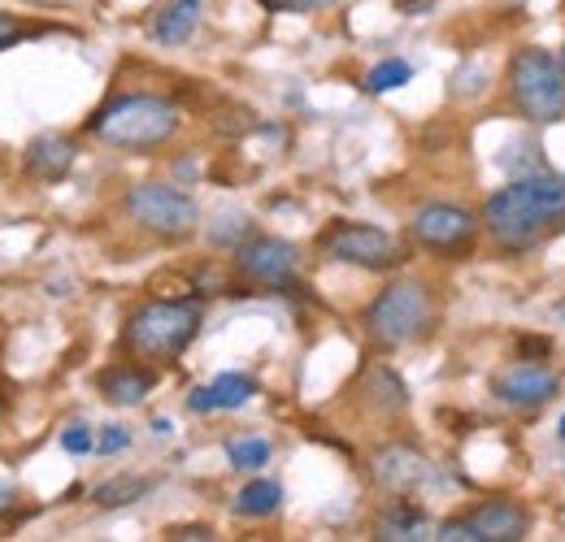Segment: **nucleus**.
I'll list each match as a JSON object with an SVG mask.
<instances>
[{
	"label": "nucleus",
	"mask_w": 565,
	"mask_h": 542,
	"mask_svg": "<svg viewBox=\"0 0 565 542\" xmlns=\"http://www.w3.org/2000/svg\"><path fill=\"white\" fill-rule=\"evenodd\" d=\"M479 221L500 252H531L557 221H565V174H531L500 187L488 196Z\"/></svg>",
	"instance_id": "obj_1"
},
{
	"label": "nucleus",
	"mask_w": 565,
	"mask_h": 542,
	"mask_svg": "<svg viewBox=\"0 0 565 542\" xmlns=\"http://www.w3.org/2000/svg\"><path fill=\"white\" fill-rule=\"evenodd\" d=\"M196 335H201V304L196 300H148L127 317L122 347L140 360L170 365L192 347Z\"/></svg>",
	"instance_id": "obj_2"
},
{
	"label": "nucleus",
	"mask_w": 565,
	"mask_h": 542,
	"mask_svg": "<svg viewBox=\"0 0 565 542\" xmlns=\"http://www.w3.org/2000/svg\"><path fill=\"white\" fill-rule=\"evenodd\" d=\"M174 131H179V109L161 96H122L92 118V136L127 152L161 148L174 139Z\"/></svg>",
	"instance_id": "obj_3"
},
{
	"label": "nucleus",
	"mask_w": 565,
	"mask_h": 542,
	"mask_svg": "<svg viewBox=\"0 0 565 542\" xmlns=\"http://www.w3.org/2000/svg\"><path fill=\"white\" fill-rule=\"evenodd\" d=\"M430 313H435V304H430L426 282H418V278H396L365 308V335L379 343V347H387V351L409 347V343H418L430 330Z\"/></svg>",
	"instance_id": "obj_4"
},
{
	"label": "nucleus",
	"mask_w": 565,
	"mask_h": 542,
	"mask_svg": "<svg viewBox=\"0 0 565 542\" xmlns=\"http://www.w3.org/2000/svg\"><path fill=\"white\" fill-rule=\"evenodd\" d=\"M509 96L522 118L531 122H562L565 118V69L562 57L544 48H518L509 62Z\"/></svg>",
	"instance_id": "obj_5"
},
{
	"label": "nucleus",
	"mask_w": 565,
	"mask_h": 542,
	"mask_svg": "<svg viewBox=\"0 0 565 542\" xmlns=\"http://www.w3.org/2000/svg\"><path fill=\"white\" fill-rule=\"evenodd\" d=\"M409 235H414V243L426 248L430 257L457 261V257H470V252H475V243H479V221H475V213L461 208V204L435 200V204H423V208L414 213Z\"/></svg>",
	"instance_id": "obj_6"
},
{
	"label": "nucleus",
	"mask_w": 565,
	"mask_h": 542,
	"mask_svg": "<svg viewBox=\"0 0 565 542\" xmlns=\"http://www.w3.org/2000/svg\"><path fill=\"white\" fill-rule=\"evenodd\" d=\"M318 248L331 257V261H344V265H356V270H370V273H383V270H396L405 261V248L379 230V226H361V221H335L322 230Z\"/></svg>",
	"instance_id": "obj_7"
},
{
	"label": "nucleus",
	"mask_w": 565,
	"mask_h": 542,
	"mask_svg": "<svg viewBox=\"0 0 565 542\" xmlns=\"http://www.w3.org/2000/svg\"><path fill=\"white\" fill-rule=\"evenodd\" d=\"M127 213L131 221L143 226L148 235L157 239H183L196 230L201 221V208L192 196H183L179 187H166V183H140L131 196H127Z\"/></svg>",
	"instance_id": "obj_8"
},
{
	"label": "nucleus",
	"mask_w": 565,
	"mask_h": 542,
	"mask_svg": "<svg viewBox=\"0 0 565 542\" xmlns=\"http://www.w3.org/2000/svg\"><path fill=\"white\" fill-rule=\"evenodd\" d=\"M300 270V248L275 239V235H248L239 248H235V273L253 286H275L287 291L291 278Z\"/></svg>",
	"instance_id": "obj_9"
},
{
	"label": "nucleus",
	"mask_w": 565,
	"mask_h": 542,
	"mask_svg": "<svg viewBox=\"0 0 565 542\" xmlns=\"http://www.w3.org/2000/svg\"><path fill=\"white\" fill-rule=\"evenodd\" d=\"M557 373L544 369V365H513V369H500L492 382V395L509 408H540L557 395Z\"/></svg>",
	"instance_id": "obj_10"
},
{
	"label": "nucleus",
	"mask_w": 565,
	"mask_h": 542,
	"mask_svg": "<svg viewBox=\"0 0 565 542\" xmlns=\"http://www.w3.org/2000/svg\"><path fill=\"white\" fill-rule=\"evenodd\" d=\"M370 474H374V481H379L383 490H392V495H409V490H418L426 477H430V465H426V456L418 452V447H409V443H392V447L374 452Z\"/></svg>",
	"instance_id": "obj_11"
},
{
	"label": "nucleus",
	"mask_w": 565,
	"mask_h": 542,
	"mask_svg": "<svg viewBox=\"0 0 565 542\" xmlns=\"http://www.w3.org/2000/svg\"><path fill=\"white\" fill-rule=\"evenodd\" d=\"M470 521L479 525V539L483 542H522L531 530V517L513 503V499H488L470 512Z\"/></svg>",
	"instance_id": "obj_12"
},
{
	"label": "nucleus",
	"mask_w": 565,
	"mask_h": 542,
	"mask_svg": "<svg viewBox=\"0 0 565 542\" xmlns=\"http://www.w3.org/2000/svg\"><path fill=\"white\" fill-rule=\"evenodd\" d=\"M74 143L66 136H40L26 143V174L40 178V183H57L66 178L74 165Z\"/></svg>",
	"instance_id": "obj_13"
},
{
	"label": "nucleus",
	"mask_w": 565,
	"mask_h": 542,
	"mask_svg": "<svg viewBox=\"0 0 565 542\" xmlns=\"http://www.w3.org/2000/svg\"><path fill=\"white\" fill-rule=\"evenodd\" d=\"M257 395V382L244 378V373H222L213 378L210 387H196L188 395V408L192 412H222V408H244L248 400Z\"/></svg>",
	"instance_id": "obj_14"
},
{
	"label": "nucleus",
	"mask_w": 565,
	"mask_h": 542,
	"mask_svg": "<svg viewBox=\"0 0 565 542\" xmlns=\"http://www.w3.org/2000/svg\"><path fill=\"white\" fill-rule=\"evenodd\" d=\"M148 391H152V373H143L136 365H114V369L100 373V395L118 408L143 404Z\"/></svg>",
	"instance_id": "obj_15"
},
{
	"label": "nucleus",
	"mask_w": 565,
	"mask_h": 542,
	"mask_svg": "<svg viewBox=\"0 0 565 542\" xmlns=\"http://www.w3.org/2000/svg\"><path fill=\"white\" fill-rule=\"evenodd\" d=\"M374 539L379 542H423V539H435V530H430V521H426L423 508L396 503L387 517H379Z\"/></svg>",
	"instance_id": "obj_16"
},
{
	"label": "nucleus",
	"mask_w": 565,
	"mask_h": 542,
	"mask_svg": "<svg viewBox=\"0 0 565 542\" xmlns=\"http://www.w3.org/2000/svg\"><path fill=\"white\" fill-rule=\"evenodd\" d=\"M201 26V0H174L170 9H161V18L152 22V35L161 44H183L192 40Z\"/></svg>",
	"instance_id": "obj_17"
},
{
	"label": "nucleus",
	"mask_w": 565,
	"mask_h": 542,
	"mask_svg": "<svg viewBox=\"0 0 565 542\" xmlns=\"http://www.w3.org/2000/svg\"><path fill=\"white\" fill-rule=\"evenodd\" d=\"M282 503V486L279 481H248L239 495H235V512H244V517H270L275 508Z\"/></svg>",
	"instance_id": "obj_18"
},
{
	"label": "nucleus",
	"mask_w": 565,
	"mask_h": 542,
	"mask_svg": "<svg viewBox=\"0 0 565 542\" xmlns=\"http://www.w3.org/2000/svg\"><path fill=\"white\" fill-rule=\"evenodd\" d=\"M226 460H231V469H239V474H257V469L270 460V443L257 438V434L231 438V443H226Z\"/></svg>",
	"instance_id": "obj_19"
},
{
	"label": "nucleus",
	"mask_w": 565,
	"mask_h": 542,
	"mask_svg": "<svg viewBox=\"0 0 565 542\" xmlns=\"http://www.w3.org/2000/svg\"><path fill=\"white\" fill-rule=\"evenodd\" d=\"M148 495V477H114V481H105V486H96V503L100 508H122V503H136Z\"/></svg>",
	"instance_id": "obj_20"
},
{
	"label": "nucleus",
	"mask_w": 565,
	"mask_h": 542,
	"mask_svg": "<svg viewBox=\"0 0 565 542\" xmlns=\"http://www.w3.org/2000/svg\"><path fill=\"white\" fill-rule=\"evenodd\" d=\"M409 78H414V66L401 62V57H392V62H379V66L365 74V91L383 96V91H392V87H401V83H409Z\"/></svg>",
	"instance_id": "obj_21"
},
{
	"label": "nucleus",
	"mask_w": 565,
	"mask_h": 542,
	"mask_svg": "<svg viewBox=\"0 0 565 542\" xmlns=\"http://www.w3.org/2000/svg\"><path fill=\"white\" fill-rule=\"evenodd\" d=\"M435 539L439 542H483L479 539V525H475L470 517H452V521H444V525L435 530Z\"/></svg>",
	"instance_id": "obj_22"
},
{
	"label": "nucleus",
	"mask_w": 565,
	"mask_h": 542,
	"mask_svg": "<svg viewBox=\"0 0 565 542\" xmlns=\"http://www.w3.org/2000/svg\"><path fill=\"white\" fill-rule=\"evenodd\" d=\"M122 447H131V434H127L122 425H105V434L96 438V452H100V456H114V452H122Z\"/></svg>",
	"instance_id": "obj_23"
},
{
	"label": "nucleus",
	"mask_w": 565,
	"mask_h": 542,
	"mask_svg": "<svg viewBox=\"0 0 565 542\" xmlns=\"http://www.w3.org/2000/svg\"><path fill=\"white\" fill-rule=\"evenodd\" d=\"M62 447H66V452H71V456H83V452H92V447H96V443H92V430H87V425H78V421H74L71 430H66V434H62Z\"/></svg>",
	"instance_id": "obj_24"
},
{
	"label": "nucleus",
	"mask_w": 565,
	"mask_h": 542,
	"mask_svg": "<svg viewBox=\"0 0 565 542\" xmlns=\"http://www.w3.org/2000/svg\"><path fill=\"white\" fill-rule=\"evenodd\" d=\"M262 4L275 9V13H313V9H327L335 0H262Z\"/></svg>",
	"instance_id": "obj_25"
},
{
	"label": "nucleus",
	"mask_w": 565,
	"mask_h": 542,
	"mask_svg": "<svg viewBox=\"0 0 565 542\" xmlns=\"http://www.w3.org/2000/svg\"><path fill=\"white\" fill-rule=\"evenodd\" d=\"M18 35H22V26H18V22L9 18V13H0V48H9V44H13Z\"/></svg>",
	"instance_id": "obj_26"
},
{
	"label": "nucleus",
	"mask_w": 565,
	"mask_h": 542,
	"mask_svg": "<svg viewBox=\"0 0 565 542\" xmlns=\"http://www.w3.org/2000/svg\"><path fill=\"white\" fill-rule=\"evenodd\" d=\"M170 539H196V542H210L213 530L210 525H188V530H170Z\"/></svg>",
	"instance_id": "obj_27"
},
{
	"label": "nucleus",
	"mask_w": 565,
	"mask_h": 542,
	"mask_svg": "<svg viewBox=\"0 0 565 542\" xmlns=\"http://www.w3.org/2000/svg\"><path fill=\"white\" fill-rule=\"evenodd\" d=\"M518 347H522V356H548V347H553V343L548 339H522Z\"/></svg>",
	"instance_id": "obj_28"
},
{
	"label": "nucleus",
	"mask_w": 565,
	"mask_h": 542,
	"mask_svg": "<svg viewBox=\"0 0 565 542\" xmlns=\"http://www.w3.org/2000/svg\"><path fill=\"white\" fill-rule=\"evenodd\" d=\"M9 499H13V490H9V486H0V508H9Z\"/></svg>",
	"instance_id": "obj_29"
},
{
	"label": "nucleus",
	"mask_w": 565,
	"mask_h": 542,
	"mask_svg": "<svg viewBox=\"0 0 565 542\" xmlns=\"http://www.w3.org/2000/svg\"><path fill=\"white\" fill-rule=\"evenodd\" d=\"M562 438H565V416H562Z\"/></svg>",
	"instance_id": "obj_30"
},
{
	"label": "nucleus",
	"mask_w": 565,
	"mask_h": 542,
	"mask_svg": "<svg viewBox=\"0 0 565 542\" xmlns=\"http://www.w3.org/2000/svg\"><path fill=\"white\" fill-rule=\"evenodd\" d=\"M562 69H565V48H562Z\"/></svg>",
	"instance_id": "obj_31"
}]
</instances>
